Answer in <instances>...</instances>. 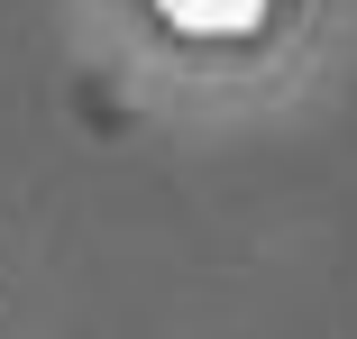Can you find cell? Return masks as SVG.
<instances>
[{
	"label": "cell",
	"instance_id": "obj_1",
	"mask_svg": "<svg viewBox=\"0 0 357 339\" xmlns=\"http://www.w3.org/2000/svg\"><path fill=\"white\" fill-rule=\"evenodd\" d=\"M156 10H165L183 37H248L275 0H156Z\"/></svg>",
	"mask_w": 357,
	"mask_h": 339
}]
</instances>
